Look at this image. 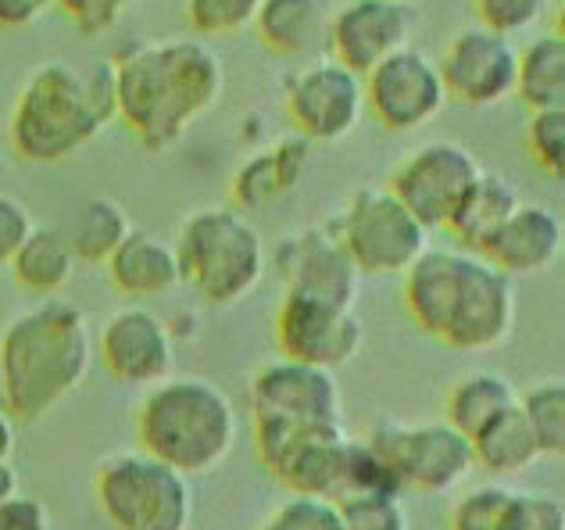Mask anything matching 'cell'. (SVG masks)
Instances as JSON below:
<instances>
[{
  "mask_svg": "<svg viewBox=\"0 0 565 530\" xmlns=\"http://www.w3.org/2000/svg\"><path fill=\"white\" fill-rule=\"evenodd\" d=\"M111 68L115 119L154 155L172 151L226 94V65L201 36L137 40Z\"/></svg>",
  "mask_w": 565,
  "mask_h": 530,
  "instance_id": "obj_1",
  "label": "cell"
},
{
  "mask_svg": "<svg viewBox=\"0 0 565 530\" xmlns=\"http://www.w3.org/2000/svg\"><path fill=\"white\" fill-rule=\"evenodd\" d=\"M401 298L426 337L469 356L501 348L519 316L515 279L466 247H426L401 273Z\"/></svg>",
  "mask_w": 565,
  "mask_h": 530,
  "instance_id": "obj_2",
  "label": "cell"
},
{
  "mask_svg": "<svg viewBox=\"0 0 565 530\" xmlns=\"http://www.w3.org/2000/svg\"><path fill=\"white\" fill-rule=\"evenodd\" d=\"M94 327L68 298H40L0 330V402L36 423L76 394L94 370Z\"/></svg>",
  "mask_w": 565,
  "mask_h": 530,
  "instance_id": "obj_3",
  "label": "cell"
},
{
  "mask_svg": "<svg viewBox=\"0 0 565 530\" xmlns=\"http://www.w3.org/2000/svg\"><path fill=\"white\" fill-rule=\"evenodd\" d=\"M115 123L111 62L72 65L54 57L29 72L14 97L8 140L29 166H62Z\"/></svg>",
  "mask_w": 565,
  "mask_h": 530,
  "instance_id": "obj_4",
  "label": "cell"
},
{
  "mask_svg": "<svg viewBox=\"0 0 565 530\" xmlns=\"http://www.w3.org/2000/svg\"><path fill=\"white\" fill-rule=\"evenodd\" d=\"M140 452L180 469L190 480L215 474L241 437V412L226 388L207 377H166L147 388L137 416Z\"/></svg>",
  "mask_w": 565,
  "mask_h": 530,
  "instance_id": "obj_5",
  "label": "cell"
},
{
  "mask_svg": "<svg viewBox=\"0 0 565 530\" xmlns=\"http://www.w3.org/2000/svg\"><path fill=\"white\" fill-rule=\"evenodd\" d=\"M180 279L212 308H233L250 298L269 273V247L247 212L207 204L190 212L175 233Z\"/></svg>",
  "mask_w": 565,
  "mask_h": 530,
  "instance_id": "obj_6",
  "label": "cell"
},
{
  "mask_svg": "<svg viewBox=\"0 0 565 530\" xmlns=\"http://www.w3.org/2000/svg\"><path fill=\"white\" fill-rule=\"evenodd\" d=\"M94 502L111 530H190L193 480L147 452H111L94 474Z\"/></svg>",
  "mask_w": 565,
  "mask_h": 530,
  "instance_id": "obj_7",
  "label": "cell"
},
{
  "mask_svg": "<svg viewBox=\"0 0 565 530\" xmlns=\"http://www.w3.org/2000/svg\"><path fill=\"white\" fill-rule=\"evenodd\" d=\"M401 495H451L472 477L469 437L444 420H383L365 437Z\"/></svg>",
  "mask_w": 565,
  "mask_h": 530,
  "instance_id": "obj_8",
  "label": "cell"
},
{
  "mask_svg": "<svg viewBox=\"0 0 565 530\" xmlns=\"http://www.w3.org/2000/svg\"><path fill=\"white\" fill-rule=\"evenodd\" d=\"M255 452L273 480L290 495L344 502L351 434L344 426H282L250 420Z\"/></svg>",
  "mask_w": 565,
  "mask_h": 530,
  "instance_id": "obj_9",
  "label": "cell"
},
{
  "mask_svg": "<svg viewBox=\"0 0 565 530\" xmlns=\"http://www.w3.org/2000/svg\"><path fill=\"white\" fill-rule=\"evenodd\" d=\"M330 226L362 276H401L429 247V230L386 187H359Z\"/></svg>",
  "mask_w": 565,
  "mask_h": 530,
  "instance_id": "obj_10",
  "label": "cell"
},
{
  "mask_svg": "<svg viewBox=\"0 0 565 530\" xmlns=\"http://www.w3.org/2000/svg\"><path fill=\"white\" fill-rule=\"evenodd\" d=\"M480 172L483 166L472 147L458 140H429L397 161L386 190L434 233L448 230L451 215L480 180Z\"/></svg>",
  "mask_w": 565,
  "mask_h": 530,
  "instance_id": "obj_11",
  "label": "cell"
},
{
  "mask_svg": "<svg viewBox=\"0 0 565 530\" xmlns=\"http://www.w3.org/2000/svg\"><path fill=\"white\" fill-rule=\"evenodd\" d=\"M282 108L294 132L308 144H340L365 119V86L359 72L319 54L282 86Z\"/></svg>",
  "mask_w": 565,
  "mask_h": 530,
  "instance_id": "obj_12",
  "label": "cell"
},
{
  "mask_svg": "<svg viewBox=\"0 0 565 530\" xmlns=\"http://www.w3.org/2000/svg\"><path fill=\"white\" fill-rule=\"evenodd\" d=\"M273 341L282 359L344 370L365 348V322L354 305H333L305 294H282L273 316Z\"/></svg>",
  "mask_w": 565,
  "mask_h": 530,
  "instance_id": "obj_13",
  "label": "cell"
},
{
  "mask_svg": "<svg viewBox=\"0 0 565 530\" xmlns=\"http://www.w3.org/2000/svg\"><path fill=\"white\" fill-rule=\"evenodd\" d=\"M247 412L282 426H344V391L337 373L279 356L250 377Z\"/></svg>",
  "mask_w": 565,
  "mask_h": 530,
  "instance_id": "obj_14",
  "label": "cell"
},
{
  "mask_svg": "<svg viewBox=\"0 0 565 530\" xmlns=\"http://www.w3.org/2000/svg\"><path fill=\"white\" fill-rule=\"evenodd\" d=\"M362 86L365 112L386 132H415L451 105L437 57H429L419 47H401L397 54L383 57L376 68L362 76Z\"/></svg>",
  "mask_w": 565,
  "mask_h": 530,
  "instance_id": "obj_15",
  "label": "cell"
},
{
  "mask_svg": "<svg viewBox=\"0 0 565 530\" xmlns=\"http://www.w3.org/2000/svg\"><path fill=\"white\" fill-rule=\"evenodd\" d=\"M444 91L448 100L466 108H498L509 97H515V68L519 47L512 36L494 33L487 25H462L444 43V54L437 57Z\"/></svg>",
  "mask_w": 565,
  "mask_h": 530,
  "instance_id": "obj_16",
  "label": "cell"
},
{
  "mask_svg": "<svg viewBox=\"0 0 565 530\" xmlns=\"http://www.w3.org/2000/svg\"><path fill=\"white\" fill-rule=\"evenodd\" d=\"M269 262L282 279V294H305L333 305H359L362 298L365 276L330 223H311L279 237Z\"/></svg>",
  "mask_w": 565,
  "mask_h": 530,
  "instance_id": "obj_17",
  "label": "cell"
},
{
  "mask_svg": "<svg viewBox=\"0 0 565 530\" xmlns=\"http://www.w3.org/2000/svg\"><path fill=\"white\" fill-rule=\"evenodd\" d=\"M94 351L111 380L126 388H154L175 370V337L166 316L143 305H126L108 316L94 337Z\"/></svg>",
  "mask_w": 565,
  "mask_h": 530,
  "instance_id": "obj_18",
  "label": "cell"
},
{
  "mask_svg": "<svg viewBox=\"0 0 565 530\" xmlns=\"http://www.w3.org/2000/svg\"><path fill=\"white\" fill-rule=\"evenodd\" d=\"M415 14L391 0H348L326 22V54L365 76L383 57L412 47Z\"/></svg>",
  "mask_w": 565,
  "mask_h": 530,
  "instance_id": "obj_19",
  "label": "cell"
},
{
  "mask_svg": "<svg viewBox=\"0 0 565 530\" xmlns=\"http://www.w3.org/2000/svg\"><path fill=\"white\" fill-rule=\"evenodd\" d=\"M308 166H311V144L301 132H282L276 140H265L233 172L230 183L233 209H241L247 215L273 209V204L290 198L305 183Z\"/></svg>",
  "mask_w": 565,
  "mask_h": 530,
  "instance_id": "obj_20",
  "label": "cell"
},
{
  "mask_svg": "<svg viewBox=\"0 0 565 530\" xmlns=\"http://www.w3.org/2000/svg\"><path fill=\"white\" fill-rule=\"evenodd\" d=\"M565 247V226L555 209L537 201H523L509 215L494 241L483 247V258L494 262L504 276L523 279V276H541L562 258Z\"/></svg>",
  "mask_w": 565,
  "mask_h": 530,
  "instance_id": "obj_21",
  "label": "cell"
},
{
  "mask_svg": "<svg viewBox=\"0 0 565 530\" xmlns=\"http://www.w3.org/2000/svg\"><path fill=\"white\" fill-rule=\"evenodd\" d=\"M108 269L111 287L129 301H151V298H166L180 279V258H175L172 241L158 237L151 230H129V237L111 252V258L104 262Z\"/></svg>",
  "mask_w": 565,
  "mask_h": 530,
  "instance_id": "obj_22",
  "label": "cell"
},
{
  "mask_svg": "<svg viewBox=\"0 0 565 530\" xmlns=\"http://www.w3.org/2000/svg\"><path fill=\"white\" fill-rule=\"evenodd\" d=\"M519 204H523V194H519V187L509 176L483 169L480 180H476L466 194V201L458 204V212L451 215L448 233L458 247H466L472 255H483V247L494 241V233L509 223V215Z\"/></svg>",
  "mask_w": 565,
  "mask_h": 530,
  "instance_id": "obj_23",
  "label": "cell"
},
{
  "mask_svg": "<svg viewBox=\"0 0 565 530\" xmlns=\"http://www.w3.org/2000/svg\"><path fill=\"white\" fill-rule=\"evenodd\" d=\"M76 252L65 230L57 226H33L25 244L11 255L8 273L25 294L33 298H62V290L76 276Z\"/></svg>",
  "mask_w": 565,
  "mask_h": 530,
  "instance_id": "obj_24",
  "label": "cell"
},
{
  "mask_svg": "<svg viewBox=\"0 0 565 530\" xmlns=\"http://www.w3.org/2000/svg\"><path fill=\"white\" fill-rule=\"evenodd\" d=\"M326 14L322 0H262L255 29L262 43L282 57H316L326 51Z\"/></svg>",
  "mask_w": 565,
  "mask_h": 530,
  "instance_id": "obj_25",
  "label": "cell"
},
{
  "mask_svg": "<svg viewBox=\"0 0 565 530\" xmlns=\"http://www.w3.org/2000/svg\"><path fill=\"white\" fill-rule=\"evenodd\" d=\"M469 448H472V466L483 469L494 480H515L544 459L515 405L509 412H501L498 420H490L487 426H480L469 437Z\"/></svg>",
  "mask_w": 565,
  "mask_h": 530,
  "instance_id": "obj_26",
  "label": "cell"
},
{
  "mask_svg": "<svg viewBox=\"0 0 565 530\" xmlns=\"http://www.w3.org/2000/svg\"><path fill=\"white\" fill-rule=\"evenodd\" d=\"M515 384L509 377L490 373V370H476L458 377L455 384L444 394V423H451L458 434L472 437L480 426H487L490 420H498L501 412H509L515 405Z\"/></svg>",
  "mask_w": 565,
  "mask_h": 530,
  "instance_id": "obj_27",
  "label": "cell"
},
{
  "mask_svg": "<svg viewBox=\"0 0 565 530\" xmlns=\"http://www.w3.org/2000/svg\"><path fill=\"white\" fill-rule=\"evenodd\" d=\"M515 97L533 108H565V36L544 33L519 47Z\"/></svg>",
  "mask_w": 565,
  "mask_h": 530,
  "instance_id": "obj_28",
  "label": "cell"
},
{
  "mask_svg": "<svg viewBox=\"0 0 565 530\" xmlns=\"http://www.w3.org/2000/svg\"><path fill=\"white\" fill-rule=\"evenodd\" d=\"M129 230H132V219L115 198H90L79 209L76 223H72L68 241L79 262L104 265L111 258L115 247L129 237Z\"/></svg>",
  "mask_w": 565,
  "mask_h": 530,
  "instance_id": "obj_29",
  "label": "cell"
},
{
  "mask_svg": "<svg viewBox=\"0 0 565 530\" xmlns=\"http://www.w3.org/2000/svg\"><path fill=\"white\" fill-rule=\"evenodd\" d=\"M519 416L526 420L533 441L544 459H562L565 455V380L544 377L515 398Z\"/></svg>",
  "mask_w": 565,
  "mask_h": 530,
  "instance_id": "obj_30",
  "label": "cell"
},
{
  "mask_svg": "<svg viewBox=\"0 0 565 530\" xmlns=\"http://www.w3.org/2000/svg\"><path fill=\"white\" fill-rule=\"evenodd\" d=\"M515 491L519 488H509L504 480L462 491L448 512V530H509Z\"/></svg>",
  "mask_w": 565,
  "mask_h": 530,
  "instance_id": "obj_31",
  "label": "cell"
},
{
  "mask_svg": "<svg viewBox=\"0 0 565 530\" xmlns=\"http://www.w3.org/2000/svg\"><path fill=\"white\" fill-rule=\"evenodd\" d=\"M258 8H262V0H183L186 25L193 29V36H201V40L244 33V29L255 25Z\"/></svg>",
  "mask_w": 565,
  "mask_h": 530,
  "instance_id": "obj_32",
  "label": "cell"
},
{
  "mask_svg": "<svg viewBox=\"0 0 565 530\" xmlns=\"http://www.w3.org/2000/svg\"><path fill=\"white\" fill-rule=\"evenodd\" d=\"M526 151L533 166L562 180L565 172V108H533L526 119Z\"/></svg>",
  "mask_w": 565,
  "mask_h": 530,
  "instance_id": "obj_33",
  "label": "cell"
},
{
  "mask_svg": "<svg viewBox=\"0 0 565 530\" xmlns=\"http://www.w3.org/2000/svg\"><path fill=\"white\" fill-rule=\"evenodd\" d=\"M552 8H555V0H472L476 22L512 40L533 33V29L552 14Z\"/></svg>",
  "mask_w": 565,
  "mask_h": 530,
  "instance_id": "obj_34",
  "label": "cell"
},
{
  "mask_svg": "<svg viewBox=\"0 0 565 530\" xmlns=\"http://www.w3.org/2000/svg\"><path fill=\"white\" fill-rule=\"evenodd\" d=\"M340 520L344 530H412L405 495L376 491L340 502Z\"/></svg>",
  "mask_w": 565,
  "mask_h": 530,
  "instance_id": "obj_35",
  "label": "cell"
},
{
  "mask_svg": "<svg viewBox=\"0 0 565 530\" xmlns=\"http://www.w3.org/2000/svg\"><path fill=\"white\" fill-rule=\"evenodd\" d=\"M258 530H344V520H340L337 502L290 495L258 523Z\"/></svg>",
  "mask_w": 565,
  "mask_h": 530,
  "instance_id": "obj_36",
  "label": "cell"
},
{
  "mask_svg": "<svg viewBox=\"0 0 565 530\" xmlns=\"http://www.w3.org/2000/svg\"><path fill=\"white\" fill-rule=\"evenodd\" d=\"M54 8H62L83 36H104L122 22L132 0H54Z\"/></svg>",
  "mask_w": 565,
  "mask_h": 530,
  "instance_id": "obj_37",
  "label": "cell"
},
{
  "mask_svg": "<svg viewBox=\"0 0 565 530\" xmlns=\"http://www.w3.org/2000/svg\"><path fill=\"white\" fill-rule=\"evenodd\" d=\"M509 530H565V506L547 491H515Z\"/></svg>",
  "mask_w": 565,
  "mask_h": 530,
  "instance_id": "obj_38",
  "label": "cell"
},
{
  "mask_svg": "<svg viewBox=\"0 0 565 530\" xmlns=\"http://www.w3.org/2000/svg\"><path fill=\"white\" fill-rule=\"evenodd\" d=\"M33 226H36V219H33V212H29L25 201L11 198V194H0V265L11 262V255L25 244Z\"/></svg>",
  "mask_w": 565,
  "mask_h": 530,
  "instance_id": "obj_39",
  "label": "cell"
},
{
  "mask_svg": "<svg viewBox=\"0 0 565 530\" xmlns=\"http://www.w3.org/2000/svg\"><path fill=\"white\" fill-rule=\"evenodd\" d=\"M0 530H51V509L33 495H14L0 506Z\"/></svg>",
  "mask_w": 565,
  "mask_h": 530,
  "instance_id": "obj_40",
  "label": "cell"
},
{
  "mask_svg": "<svg viewBox=\"0 0 565 530\" xmlns=\"http://www.w3.org/2000/svg\"><path fill=\"white\" fill-rule=\"evenodd\" d=\"M54 8V0H0V29H29Z\"/></svg>",
  "mask_w": 565,
  "mask_h": 530,
  "instance_id": "obj_41",
  "label": "cell"
},
{
  "mask_svg": "<svg viewBox=\"0 0 565 530\" xmlns=\"http://www.w3.org/2000/svg\"><path fill=\"white\" fill-rule=\"evenodd\" d=\"M14 445H19V420H14L4 409V402H0V459H11Z\"/></svg>",
  "mask_w": 565,
  "mask_h": 530,
  "instance_id": "obj_42",
  "label": "cell"
},
{
  "mask_svg": "<svg viewBox=\"0 0 565 530\" xmlns=\"http://www.w3.org/2000/svg\"><path fill=\"white\" fill-rule=\"evenodd\" d=\"M22 491V477H19V466L11 459H0V506L11 502L14 495Z\"/></svg>",
  "mask_w": 565,
  "mask_h": 530,
  "instance_id": "obj_43",
  "label": "cell"
},
{
  "mask_svg": "<svg viewBox=\"0 0 565 530\" xmlns=\"http://www.w3.org/2000/svg\"><path fill=\"white\" fill-rule=\"evenodd\" d=\"M4 172H8V158L0 155V180H4Z\"/></svg>",
  "mask_w": 565,
  "mask_h": 530,
  "instance_id": "obj_44",
  "label": "cell"
},
{
  "mask_svg": "<svg viewBox=\"0 0 565 530\" xmlns=\"http://www.w3.org/2000/svg\"><path fill=\"white\" fill-rule=\"evenodd\" d=\"M391 4H405V8H412V4H415V0H391Z\"/></svg>",
  "mask_w": 565,
  "mask_h": 530,
  "instance_id": "obj_45",
  "label": "cell"
}]
</instances>
